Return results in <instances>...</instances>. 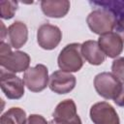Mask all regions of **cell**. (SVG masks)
<instances>
[{"label": "cell", "mask_w": 124, "mask_h": 124, "mask_svg": "<svg viewBox=\"0 0 124 124\" xmlns=\"http://www.w3.org/2000/svg\"><path fill=\"white\" fill-rule=\"evenodd\" d=\"M30 56L20 50L12 51L11 46L4 43H0V65L2 69L10 73L25 72L29 68Z\"/></svg>", "instance_id": "6da1fadb"}, {"label": "cell", "mask_w": 124, "mask_h": 124, "mask_svg": "<svg viewBox=\"0 0 124 124\" xmlns=\"http://www.w3.org/2000/svg\"><path fill=\"white\" fill-rule=\"evenodd\" d=\"M57 64L61 71L68 73L78 72L83 66L81 45L72 43L65 46L58 55Z\"/></svg>", "instance_id": "7a4b0ae2"}, {"label": "cell", "mask_w": 124, "mask_h": 124, "mask_svg": "<svg viewBox=\"0 0 124 124\" xmlns=\"http://www.w3.org/2000/svg\"><path fill=\"white\" fill-rule=\"evenodd\" d=\"M116 20V16L111 12L103 8L93 10L86 18L89 29L100 36L113 31Z\"/></svg>", "instance_id": "3957f363"}, {"label": "cell", "mask_w": 124, "mask_h": 124, "mask_svg": "<svg viewBox=\"0 0 124 124\" xmlns=\"http://www.w3.org/2000/svg\"><path fill=\"white\" fill-rule=\"evenodd\" d=\"M122 82L111 73L103 72L94 78L96 92L107 100H113L121 89Z\"/></svg>", "instance_id": "277c9868"}, {"label": "cell", "mask_w": 124, "mask_h": 124, "mask_svg": "<svg viewBox=\"0 0 124 124\" xmlns=\"http://www.w3.org/2000/svg\"><path fill=\"white\" fill-rule=\"evenodd\" d=\"M48 70L44 64H37L28 68L23 74V81L26 87L32 92H41L48 84Z\"/></svg>", "instance_id": "5b68a950"}, {"label": "cell", "mask_w": 124, "mask_h": 124, "mask_svg": "<svg viewBox=\"0 0 124 124\" xmlns=\"http://www.w3.org/2000/svg\"><path fill=\"white\" fill-rule=\"evenodd\" d=\"M1 89L5 96L11 100H18L24 95V81L13 73L0 71Z\"/></svg>", "instance_id": "8992f818"}, {"label": "cell", "mask_w": 124, "mask_h": 124, "mask_svg": "<svg viewBox=\"0 0 124 124\" xmlns=\"http://www.w3.org/2000/svg\"><path fill=\"white\" fill-rule=\"evenodd\" d=\"M90 119L94 124H120L114 108L108 102H99L90 108Z\"/></svg>", "instance_id": "52a82bcc"}, {"label": "cell", "mask_w": 124, "mask_h": 124, "mask_svg": "<svg viewBox=\"0 0 124 124\" xmlns=\"http://www.w3.org/2000/svg\"><path fill=\"white\" fill-rule=\"evenodd\" d=\"M62 39V32L56 25L49 23L42 24L37 31V42L38 45L46 50L54 49Z\"/></svg>", "instance_id": "ba28073f"}, {"label": "cell", "mask_w": 124, "mask_h": 124, "mask_svg": "<svg viewBox=\"0 0 124 124\" xmlns=\"http://www.w3.org/2000/svg\"><path fill=\"white\" fill-rule=\"evenodd\" d=\"M77 79L74 75L64 71H55L49 77L48 87L57 94L70 93L76 86Z\"/></svg>", "instance_id": "9c48e42d"}, {"label": "cell", "mask_w": 124, "mask_h": 124, "mask_svg": "<svg viewBox=\"0 0 124 124\" xmlns=\"http://www.w3.org/2000/svg\"><path fill=\"white\" fill-rule=\"evenodd\" d=\"M122 39L114 32L102 35L98 39V44L101 49L105 55L109 58H115L121 54L124 47Z\"/></svg>", "instance_id": "30bf717a"}, {"label": "cell", "mask_w": 124, "mask_h": 124, "mask_svg": "<svg viewBox=\"0 0 124 124\" xmlns=\"http://www.w3.org/2000/svg\"><path fill=\"white\" fill-rule=\"evenodd\" d=\"M70 1L68 0H43L41 9L44 15L48 17H64L70 10Z\"/></svg>", "instance_id": "8fae6325"}, {"label": "cell", "mask_w": 124, "mask_h": 124, "mask_svg": "<svg viewBox=\"0 0 124 124\" xmlns=\"http://www.w3.org/2000/svg\"><path fill=\"white\" fill-rule=\"evenodd\" d=\"M81 54L83 59L95 66L101 65L106 59V55L101 49L98 42L94 40H88L81 44Z\"/></svg>", "instance_id": "7c38bea8"}, {"label": "cell", "mask_w": 124, "mask_h": 124, "mask_svg": "<svg viewBox=\"0 0 124 124\" xmlns=\"http://www.w3.org/2000/svg\"><path fill=\"white\" fill-rule=\"evenodd\" d=\"M10 44L14 48H20L23 46L28 39V29L24 22L15 21L13 22L7 30Z\"/></svg>", "instance_id": "4fadbf2b"}, {"label": "cell", "mask_w": 124, "mask_h": 124, "mask_svg": "<svg viewBox=\"0 0 124 124\" xmlns=\"http://www.w3.org/2000/svg\"><path fill=\"white\" fill-rule=\"evenodd\" d=\"M77 115V106L72 99H66L60 102L56 106L52 113L53 119L61 120H70L76 117Z\"/></svg>", "instance_id": "5bb4252c"}, {"label": "cell", "mask_w": 124, "mask_h": 124, "mask_svg": "<svg viewBox=\"0 0 124 124\" xmlns=\"http://www.w3.org/2000/svg\"><path fill=\"white\" fill-rule=\"evenodd\" d=\"M26 112L20 108L13 107L0 117V124H26Z\"/></svg>", "instance_id": "9a60e30c"}, {"label": "cell", "mask_w": 124, "mask_h": 124, "mask_svg": "<svg viewBox=\"0 0 124 124\" xmlns=\"http://www.w3.org/2000/svg\"><path fill=\"white\" fill-rule=\"evenodd\" d=\"M93 5H100L103 9L111 12L117 18H124V1H94Z\"/></svg>", "instance_id": "2e32d148"}, {"label": "cell", "mask_w": 124, "mask_h": 124, "mask_svg": "<svg viewBox=\"0 0 124 124\" xmlns=\"http://www.w3.org/2000/svg\"><path fill=\"white\" fill-rule=\"evenodd\" d=\"M18 3L12 0H2L0 1V13L1 17L3 19H11L14 17L16 10H17Z\"/></svg>", "instance_id": "e0dca14e"}, {"label": "cell", "mask_w": 124, "mask_h": 124, "mask_svg": "<svg viewBox=\"0 0 124 124\" xmlns=\"http://www.w3.org/2000/svg\"><path fill=\"white\" fill-rule=\"evenodd\" d=\"M112 74L122 82H124V57L113 60L111 64Z\"/></svg>", "instance_id": "ac0fdd59"}, {"label": "cell", "mask_w": 124, "mask_h": 124, "mask_svg": "<svg viewBox=\"0 0 124 124\" xmlns=\"http://www.w3.org/2000/svg\"><path fill=\"white\" fill-rule=\"evenodd\" d=\"M26 124H48V122L40 114H30L27 118Z\"/></svg>", "instance_id": "d6986e66"}, {"label": "cell", "mask_w": 124, "mask_h": 124, "mask_svg": "<svg viewBox=\"0 0 124 124\" xmlns=\"http://www.w3.org/2000/svg\"><path fill=\"white\" fill-rule=\"evenodd\" d=\"M48 124H82L81 119L78 115L70 120H61V119H52L48 122Z\"/></svg>", "instance_id": "ffe728a7"}, {"label": "cell", "mask_w": 124, "mask_h": 124, "mask_svg": "<svg viewBox=\"0 0 124 124\" xmlns=\"http://www.w3.org/2000/svg\"><path fill=\"white\" fill-rule=\"evenodd\" d=\"M113 30L114 33H116L124 42V18H117Z\"/></svg>", "instance_id": "44dd1931"}, {"label": "cell", "mask_w": 124, "mask_h": 124, "mask_svg": "<svg viewBox=\"0 0 124 124\" xmlns=\"http://www.w3.org/2000/svg\"><path fill=\"white\" fill-rule=\"evenodd\" d=\"M113 102H114L117 106L124 108V82H122L121 89H120L119 93L117 94V96L113 99Z\"/></svg>", "instance_id": "7402d4cb"}, {"label": "cell", "mask_w": 124, "mask_h": 124, "mask_svg": "<svg viewBox=\"0 0 124 124\" xmlns=\"http://www.w3.org/2000/svg\"><path fill=\"white\" fill-rule=\"evenodd\" d=\"M0 23H1V27H2V36H1V42H3V40H4V34H5V25H4V23H3L2 21H0Z\"/></svg>", "instance_id": "603a6c76"}]
</instances>
